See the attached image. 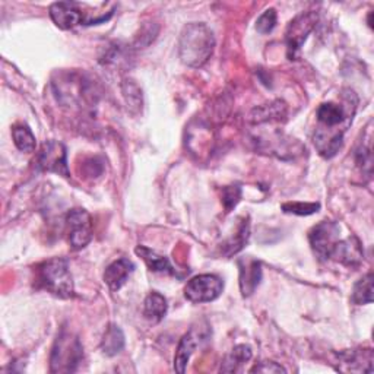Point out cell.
Segmentation results:
<instances>
[{
  "label": "cell",
  "mask_w": 374,
  "mask_h": 374,
  "mask_svg": "<svg viewBox=\"0 0 374 374\" xmlns=\"http://www.w3.org/2000/svg\"><path fill=\"white\" fill-rule=\"evenodd\" d=\"M345 104L323 103L317 108L319 126L315 133V145L324 158H332L341 149L344 133L352 123L357 98L352 91H345Z\"/></svg>",
  "instance_id": "6da1fadb"
},
{
  "label": "cell",
  "mask_w": 374,
  "mask_h": 374,
  "mask_svg": "<svg viewBox=\"0 0 374 374\" xmlns=\"http://www.w3.org/2000/svg\"><path fill=\"white\" fill-rule=\"evenodd\" d=\"M215 49V37L207 24H187L179 41V53L184 65L202 68L211 59Z\"/></svg>",
  "instance_id": "7a4b0ae2"
},
{
  "label": "cell",
  "mask_w": 374,
  "mask_h": 374,
  "mask_svg": "<svg viewBox=\"0 0 374 374\" xmlns=\"http://www.w3.org/2000/svg\"><path fill=\"white\" fill-rule=\"evenodd\" d=\"M40 285L60 299H70L73 295V279L66 259L54 257L44 262L38 268Z\"/></svg>",
  "instance_id": "3957f363"
},
{
  "label": "cell",
  "mask_w": 374,
  "mask_h": 374,
  "mask_svg": "<svg viewBox=\"0 0 374 374\" xmlns=\"http://www.w3.org/2000/svg\"><path fill=\"white\" fill-rule=\"evenodd\" d=\"M82 344L72 334L61 332L52 350L50 371L52 373H73L82 361Z\"/></svg>",
  "instance_id": "277c9868"
},
{
  "label": "cell",
  "mask_w": 374,
  "mask_h": 374,
  "mask_svg": "<svg viewBox=\"0 0 374 374\" xmlns=\"http://www.w3.org/2000/svg\"><path fill=\"white\" fill-rule=\"evenodd\" d=\"M224 283L220 276L205 274L192 278L184 288L186 299L192 303H211L220 297Z\"/></svg>",
  "instance_id": "5b68a950"
},
{
  "label": "cell",
  "mask_w": 374,
  "mask_h": 374,
  "mask_svg": "<svg viewBox=\"0 0 374 374\" xmlns=\"http://www.w3.org/2000/svg\"><path fill=\"white\" fill-rule=\"evenodd\" d=\"M339 227L332 221H322L308 232L310 246L320 260L331 259V253L338 241Z\"/></svg>",
  "instance_id": "8992f818"
},
{
  "label": "cell",
  "mask_w": 374,
  "mask_h": 374,
  "mask_svg": "<svg viewBox=\"0 0 374 374\" xmlns=\"http://www.w3.org/2000/svg\"><path fill=\"white\" fill-rule=\"evenodd\" d=\"M316 22H317L316 12H306V13L303 12L290 22L285 34L290 57H295V54L299 53L307 36L313 31Z\"/></svg>",
  "instance_id": "52a82bcc"
},
{
  "label": "cell",
  "mask_w": 374,
  "mask_h": 374,
  "mask_svg": "<svg viewBox=\"0 0 374 374\" xmlns=\"http://www.w3.org/2000/svg\"><path fill=\"white\" fill-rule=\"evenodd\" d=\"M66 224L69 230V243L75 250H81L92 240L91 215L85 209H72L66 215Z\"/></svg>",
  "instance_id": "ba28073f"
},
{
  "label": "cell",
  "mask_w": 374,
  "mask_h": 374,
  "mask_svg": "<svg viewBox=\"0 0 374 374\" xmlns=\"http://www.w3.org/2000/svg\"><path fill=\"white\" fill-rule=\"evenodd\" d=\"M38 167L43 171L56 173L63 177H69V168L66 160V148L60 142H45L38 155Z\"/></svg>",
  "instance_id": "9c48e42d"
},
{
  "label": "cell",
  "mask_w": 374,
  "mask_h": 374,
  "mask_svg": "<svg viewBox=\"0 0 374 374\" xmlns=\"http://www.w3.org/2000/svg\"><path fill=\"white\" fill-rule=\"evenodd\" d=\"M50 18L60 29H72L85 24V12L75 2H56L50 6Z\"/></svg>",
  "instance_id": "30bf717a"
},
{
  "label": "cell",
  "mask_w": 374,
  "mask_h": 374,
  "mask_svg": "<svg viewBox=\"0 0 374 374\" xmlns=\"http://www.w3.org/2000/svg\"><path fill=\"white\" fill-rule=\"evenodd\" d=\"M363 246L355 236L342 241L338 240L331 253V259L342 264H347V267H358L363 262Z\"/></svg>",
  "instance_id": "8fae6325"
},
{
  "label": "cell",
  "mask_w": 374,
  "mask_h": 374,
  "mask_svg": "<svg viewBox=\"0 0 374 374\" xmlns=\"http://www.w3.org/2000/svg\"><path fill=\"white\" fill-rule=\"evenodd\" d=\"M240 269V290L243 297H248L255 292L262 279V263L252 257H243L239 260Z\"/></svg>",
  "instance_id": "7c38bea8"
},
{
  "label": "cell",
  "mask_w": 374,
  "mask_h": 374,
  "mask_svg": "<svg viewBox=\"0 0 374 374\" xmlns=\"http://www.w3.org/2000/svg\"><path fill=\"white\" fill-rule=\"evenodd\" d=\"M133 269H135V264L129 259L121 257L113 262L112 264H108L104 272L105 284L113 291L120 290L124 284H126V280L129 279Z\"/></svg>",
  "instance_id": "4fadbf2b"
},
{
  "label": "cell",
  "mask_w": 374,
  "mask_h": 374,
  "mask_svg": "<svg viewBox=\"0 0 374 374\" xmlns=\"http://www.w3.org/2000/svg\"><path fill=\"white\" fill-rule=\"evenodd\" d=\"M199 338L195 335V331H190L189 334H186L177 348L176 357H174V370L177 373H184L187 363H189L190 357L193 354V351L196 350L197 344H199Z\"/></svg>",
  "instance_id": "5bb4252c"
},
{
  "label": "cell",
  "mask_w": 374,
  "mask_h": 374,
  "mask_svg": "<svg viewBox=\"0 0 374 374\" xmlns=\"http://www.w3.org/2000/svg\"><path fill=\"white\" fill-rule=\"evenodd\" d=\"M136 255L142 257V260L147 263V267L154 271V272H161V274H168V275H176L174 268L171 267V263L167 257L158 255L157 252L151 250V248L145 246H137L136 247Z\"/></svg>",
  "instance_id": "9a60e30c"
},
{
  "label": "cell",
  "mask_w": 374,
  "mask_h": 374,
  "mask_svg": "<svg viewBox=\"0 0 374 374\" xmlns=\"http://www.w3.org/2000/svg\"><path fill=\"white\" fill-rule=\"evenodd\" d=\"M167 310H168L167 300H165L164 295H161L160 292L154 291L145 299L144 315L151 322H155V323L161 322L164 319V316L167 315Z\"/></svg>",
  "instance_id": "2e32d148"
},
{
  "label": "cell",
  "mask_w": 374,
  "mask_h": 374,
  "mask_svg": "<svg viewBox=\"0 0 374 374\" xmlns=\"http://www.w3.org/2000/svg\"><path fill=\"white\" fill-rule=\"evenodd\" d=\"M124 348V335L116 324H110L101 341V350L105 355L114 357Z\"/></svg>",
  "instance_id": "e0dca14e"
},
{
  "label": "cell",
  "mask_w": 374,
  "mask_h": 374,
  "mask_svg": "<svg viewBox=\"0 0 374 374\" xmlns=\"http://www.w3.org/2000/svg\"><path fill=\"white\" fill-rule=\"evenodd\" d=\"M285 116V105L280 101H275L267 105H262L255 108L250 114V121L253 123H263L271 120H279Z\"/></svg>",
  "instance_id": "ac0fdd59"
},
{
  "label": "cell",
  "mask_w": 374,
  "mask_h": 374,
  "mask_svg": "<svg viewBox=\"0 0 374 374\" xmlns=\"http://www.w3.org/2000/svg\"><path fill=\"white\" fill-rule=\"evenodd\" d=\"M252 358V348L247 345H237L225 358L221 366L223 373H236L239 368Z\"/></svg>",
  "instance_id": "d6986e66"
},
{
  "label": "cell",
  "mask_w": 374,
  "mask_h": 374,
  "mask_svg": "<svg viewBox=\"0 0 374 374\" xmlns=\"http://www.w3.org/2000/svg\"><path fill=\"white\" fill-rule=\"evenodd\" d=\"M12 137L17 148L22 152H34L36 149V136L25 124H17L12 129Z\"/></svg>",
  "instance_id": "ffe728a7"
},
{
  "label": "cell",
  "mask_w": 374,
  "mask_h": 374,
  "mask_svg": "<svg viewBox=\"0 0 374 374\" xmlns=\"http://www.w3.org/2000/svg\"><path fill=\"white\" fill-rule=\"evenodd\" d=\"M352 301L355 304H368L373 301V274H367L354 285Z\"/></svg>",
  "instance_id": "44dd1931"
},
{
  "label": "cell",
  "mask_w": 374,
  "mask_h": 374,
  "mask_svg": "<svg viewBox=\"0 0 374 374\" xmlns=\"http://www.w3.org/2000/svg\"><path fill=\"white\" fill-rule=\"evenodd\" d=\"M123 92L124 98L132 108L142 107V94H140L139 87L133 81H124L123 82Z\"/></svg>",
  "instance_id": "7402d4cb"
},
{
  "label": "cell",
  "mask_w": 374,
  "mask_h": 374,
  "mask_svg": "<svg viewBox=\"0 0 374 374\" xmlns=\"http://www.w3.org/2000/svg\"><path fill=\"white\" fill-rule=\"evenodd\" d=\"M284 212L294 214V215H311L320 209L319 204H303V202H288V204L283 205Z\"/></svg>",
  "instance_id": "603a6c76"
},
{
  "label": "cell",
  "mask_w": 374,
  "mask_h": 374,
  "mask_svg": "<svg viewBox=\"0 0 374 374\" xmlns=\"http://www.w3.org/2000/svg\"><path fill=\"white\" fill-rule=\"evenodd\" d=\"M223 205L227 212L232 211L237 207L241 199V189L239 186H227L223 189Z\"/></svg>",
  "instance_id": "cb8c5ba5"
},
{
  "label": "cell",
  "mask_w": 374,
  "mask_h": 374,
  "mask_svg": "<svg viewBox=\"0 0 374 374\" xmlns=\"http://www.w3.org/2000/svg\"><path fill=\"white\" fill-rule=\"evenodd\" d=\"M276 25V10L275 9H268V10H264L257 22H256V29H257V33L260 34H269L271 31L275 28Z\"/></svg>",
  "instance_id": "d4e9b609"
},
{
  "label": "cell",
  "mask_w": 374,
  "mask_h": 374,
  "mask_svg": "<svg viewBox=\"0 0 374 374\" xmlns=\"http://www.w3.org/2000/svg\"><path fill=\"white\" fill-rule=\"evenodd\" d=\"M247 239H248V223L244 221L241 225H240V230L239 232L236 234V237H234L225 247H228L230 250L227 252L228 256H231L232 253H237L240 252L243 246L247 243Z\"/></svg>",
  "instance_id": "484cf974"
},
{
  "label": "cell",
  "mask_w": 374,
  "mask_h": 374,
  "mask_svg": "<svg viewBox=\"0 0 374 374\" xmlns=\"http://www.w3.org/2000/svg\"><path fill=\"white\" fill-rule=\"evenodd\" d=\"M250 371L252 373H280V371L285 373V368L278 366L276 363H271L269 361V363H260V364H257Z\"/></svg>",
  "instance_id": "4316f807"
}]
</instances>
